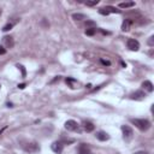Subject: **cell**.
I'll return each instance as SVG.
<instances>
[{"label":"cell","mask_w":154,"mask_h":154,"mask_svg":"<svg viewBox=\"0 0 154 154\" xmlns=\"http://www.w3.org/2000/svg\"><path fill=\"white\" fill-rule=\"evenodd\" d=\"M132 6H135L134 1H128V3H120L119 4L120 9H128V7H132Z\"/></svg>","instance_id":"cell-14"},{"label":"cell","mask_w":154,"mask_h":154,"mask_svg":"<svg viewBox=\"0 0 154 154\" xmlns=\"http://www.w3.org/2000/svg\"><path fill=\"white\" fill-rule=\"evenodd\" d=\"M65 129L69 130V131H76L78 130V124H77V122L70 119V120H66L65 122Z\"/></svg>","instance_id":"cell-4"},{"label":"cell","mask_w":154,"mask_h":154,"mask_svg":"<svg viewBox=\"0 0 154 154\" xmlns=\"http://www.w3.org/2000/svg\"><path fill=\"white\" fill-rule=\"evenodd\" d=\"M72 18L75 20H82V19H86V14H83V13H74Z\"/></svg>","instance_id":"cell-15"},{"label":"cell","mask_w":154,"mask_h":154,"mask_svg":"<svg viewBox=\"0 0 154 154\" xmlns=\"http://www.w3.org/2000/svg\"><path fill=\"white\" fill-rule=\"evenodd\" d=\"M24 149L29 153H36L40 151V147L38 143H28V146H24Z\"/></svg>","instance_id":"cell-5"},{"label":"cell","mask_w":154,"mask_h":154,"mask_svg":"<svg viewBox=\"0 0 154 154\" xmlns=\"http://www.w3.org/2000/svg\"><path fill=\"white\" fill-rule=\"evenodd\" d=\"M96 32V29L95 28H87L86 30V35H88V36H93V35L95 34Z\"/></svg>","instance_id":"cell-16"},{"label":"cell","mask_w":154,"mask_h":154,"mask_svg":"<svg viewBox=\"0 0 154 154\" xmlns=\"http://www.w3.org/2000/svg\"><path fill=\"white\" fill-rule=\"evenodd\" d=\"M101 33H102V34H106V35H109V34H110L109 32H105V30H101Z\"/></svg>","instance_id":"cell-28"},{"label":"cell","mask_w":154,"mask_h":154,"mask_svg":"<svg viewBox=\"0 0 154 154\" xmlns=\"http://www.w3.org/2000/svg\"><path fill=\"white\" fill-rule=\"evenodd\" d=\"M100 61H101V63L104 64V65H107V66H110V65H111V63H110L109 60H105V59H100Z\"/></svg>","instance_id":"cell-22"},{"label":"cell","mask_w":154,"mask_h":154,"mask_svg":"<svg viewBox=\"0 0 154 154\" xmlns=\"http://www.w3.org/2000/svg\"><path fill=\"white\" fill-rule=\"evenodd\" d=\"M130 25H131V20L130 19H125L122 24V30L123 32H128L130 29Z\"/></svg>","instance_id":"cell-11"},{"label":"cell","mask_w":154,"mask_h":154,"mask_svg":"<svg viewBox=\"0 0 154 154\" xmlns=\"http://www.w3.org/2000/svg\"><path fill=\"white\" fill-rule=\"evenodd\" d=\"M5 53H6V49H5L3 46H0V55H4Z\"/></svg>","instance_id":"cell-23"},{"label":"cell","mask_w":154,"mask_h":154,"mask_svg":"<svg viewBox=\"0 0 154 154\" xmlns=\"http://www.w3.org/2000/svg\"><path fill=\"white\" fill-rule=\"evenodd\" d=\"M95 136H96V138H97L99 141H107V140L110 138V136L107 135L105 131H97Z\"/></svg>","instance_id":"cell-7"},{"label":"cell","mask_w":154,"mask_h":154,"mask_svg":"<svg viewBox=\"0 0 154 154\" xmlns=\"http://www.w3.org/2000/svg\"><path fill=\"white\" fill-rule=\"evenodd\" d=\"M17 68H19V70L22 71V77H25V75H27V74H25V69H24V66H23V65H17Z\"/></svg>","instance_id":"cell-19"},{"label":"cell","mask_w":154,"mask_h":154,"mask_svg":"<svg viewBox=\"0 0 154 154\" xmlns=\"http://www.w3.org/2000/svg\"><path fill=\"white\" fill-rule=\"evenodd\" d=\"M0 87H1V86H0Z\"/></svg>","instance_id":"cell-30"},{"label":"cell","mask_w":154,"mask_h":154,"mask_svg":"<svg viewBox=\"0 0 154 154\" xmlns=\"http://www.w3.org/2000/svg\"><path fill=\"white\" fill-rule=\"evenodd\" d=\"M12 27H13V24L9 23V24H6V25H5V27L3 28V32H9V30H11V29H12Z\"/></svg>","instance_id":"cell-17"},{"label":"cell","mask_w":154,"mask_h":154,"mask_svg":"<svg viewBox=\"0 0 154 154\" xmlns=\"http://www.w3.org/2000/svg\"><path fill=\"white\" fill-rule=\"evenodd\" d=\"M66 83H69V84H71V87H72V83H76V80H74V78H66Z\"/></svg>","instance_id":"cell-20"},{"label":"cell","mask_w":154,"mask_h":154,"mask_svg":"<svg viewBox=\"0 0 154 154\" xmlns=\"http://www.w3.org/2000/svg\"><path fill=\"white\" fill-rule=\"evenodd\" d=\"M83 128H84V130L87 132H91V131H94V129H95L94 124H93V123H90V122H84Z\"/></svg>","instance_id":"cell-9"},{"label":"cell","mask_w":154,"mask_h":154,"mask_svg":"<svg viewBox=\"0 0 154 154\" xmlns=\"http://www.w3.org/2000/svg\"><path fill=\"white\" fill-rule=\"evenodd\" d=\"M153 39H154L153 36H152V38H149V41H148V45H149V46H153V45H154V42H153Z\"/></svg>","instance_id":"cell-24"},{"label":"cell","mask_w":154,"mask_h":154,"mask_svg":"<svg viewBox=\"0 0 154 154\" xmlns=\"http://www.w3.org/2000/svg\"><path fill=\"white\" fill-rule=\"evenodd\" d=\"M146 95H145V93H143L142 90H138V91H135L134 94L131 95V99H135V100H141V99H143Z\"/></svg>","instance_id":"cell-10"},{"label":"cell","mask_w":154,"mask_h":154,"mask_svg":"<svg viewBox=\"0 0 154 154\" xmlns=\"http://www.w3.org/2000/svg\"><path fill=\"white\" fill-rule=\"evenodd\" d=\"M18 88H19V89H24V88H25V83H22V84H18Z\"/></svg>","instance_id":"cell-25"},{"label":"cell","mask_w":154,"mask_h":154,"mask_svg":"<svg viewBox=\"0 0 154 154\" xmlns=\"http://www.w3.org/2000/svg\"><path fill=\"white\" fill-rule=\"evenodd\" d=\"M130 122L141 131H147L151 128V123L147 119H137L136 118V119H130Z\"/></svg>","instance_id":"cell-1"},{"label":"cell","mask_w":154,"mask_h":154,"mask_svg":"<svg viewBox=\"0 0 154 154\" xmlns=\"http://www.w3.org/2000/svg\"><path fill=\"white\" fill-rule=\"evenodd\" d=\"M95 25H96V24L93 22V20H87V27H91V28H94Z\"/></svg>","instance_id":"cell-21"},{"label":"cell","mask_w":154,"mask_h":154,"mask_svg":"<svg viewBox=\"0 0 154 154\" xmlns=\"http://www.w3.org/2000/svg\"><path fill=\"white\" fill-rule=\"evenodd\" d=\"M87 6H94V5L99 4V0H93V1H87Z\"/></svg>","instance_id":"cell-18"},{"label":"cell","mask_w":154,"mask_h":154,"mask_svg":"<svg viewBox=\"0 0 154 154\" xmlns=\"http://www.w3.org/2000/svg\"><path fill=\"white\" fill-rule=\"evenodd\" d=\"M122 131H123V138L125 141H130L132 136H134V131L129 125H122Z\"/></svg>","instance_id":"cell-2"},{"label":"cell","mask_w":154,"mask_h":154,"mask_svg":"<svg viewBox=\"0 0 154 154\" xmlns=\"http://www.w3.org/2000/svg\"><path fill=\"white\" fill-rule=\"evenodd\" d=\"M60 80V76H58V77H55V78L52 81V82H51V83H54V82H57V81H59Z\"/></svg>","instance_id":"cell-27"},{"label":"cell","mask_w":154,"mask_h":154,"mask_svg":"<svg viewBox=\"0 0 154 154\" xmlns=\"http://www.w3.org/2000/svg\"><path fill=\"white\" fill-rule=\"evenodd\" d=\"M135 154H148L147 152H145V151H138V152H136Z\"/></svg>","instance_id":"cell-26"},{"label":"cell","mask_w":154,"mask_h":154,"mask_svg":"<svg viewBox=\"0 0 154 154\" xmlns=\"http://www.w3.org/2000/svg\"><path fill=\"white\" fill-rule=\"evenodd\" d=\"M126 46L130 51H138V48H140V42L135 39H129L126 41Z\"/></svg>","instance_id":"cell-3"},{"label":"cell","mask_w":154,"mask_h":154,"mask_svg":"<svg viewBox=\"0 0 154 154\" xmlns=\"http://www.w3.org/2000/svg\"><path fill=\"white\" fill-rule=\"evenodd\" d=\"M51 148H52V151L54 153H57V154H61L63 153V143L61 142H53L52 143V146H51Z\"/></svg>","instance_id":"cell-6"},{"label":"cell","mask_w":154,"mask_h":154,"mask_svg":"<svg viewBox=\"0 0 154 154\" xmlns=\"http://www.w3.org/2000/svg\"><path fill=\"white\" fill-rule=\"evenodd\" d=\"M4 41H5V43H6V47H9V48H12L13 47V40H12V38L5 36Z\"/></svg>","instance_id":"cell-13"},{"label":"cell","mask_w":154,"mask_h":154,"mask_svg":"<svg viewBox=\"0 0 154 154\" xmlns=\"http://www.w3.org/2000/svg\"><path fill=\"white\" fill-rule=\"evenodd\" d=\"M84 154H93V153H91V152L89 151V152H87V153H84Z\"/></svg>","instance_id":"cell-29"},{"label":"cell","mask_w":154,"mask_h":154,"mask_svg":"<svg viewBox=\"0 0 154 154\" xmlns=\"http://www.w3.org/2000/svg\"><path fill=\"white\" fill-rule=\"evenodd\" d=\"M104 9L106 10L107 12H109V14H110V13H120V12H122L120 10H118L117 7H113V6H106V7H104Z\"/></svg>","instance_id":"cell-12"},{"label":"cell","mask_w":154,"mask_h":154,"mask_svg":"<svg viewBox=\"0 0 154 154\" xmlns=\"http://www.w3.org/2000/svg\"><path fill=\"white\" fill-rule=\"evenodd\" d=\"M142 87H143V88H145L147 91H149V93H152V91L154 90L153 83H152L151 81H145V82H143V83H142Z\"/></svg>","instance_id":"cell-8"}]
</instances>
